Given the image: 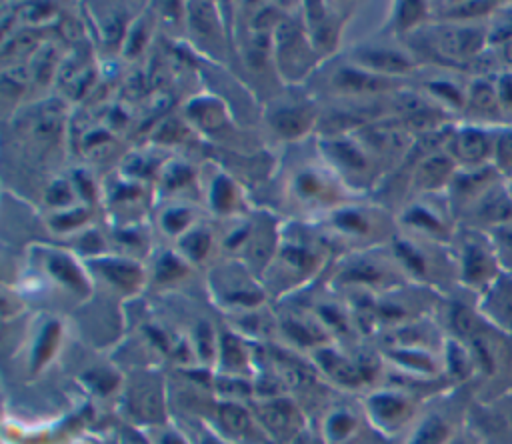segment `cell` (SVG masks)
I'll return each mask as SVG.
<instances>
[{"label":"cell","instance_id":"ffe728a7","mask_svg":"<svg viewBox=\"0 0 512 444\" xmlns=\"http://www.w3.org/2000/svg\"><path fill=\"white\" fill-rule=\"evenodd\" d=\"M354 418L346 412H338L334 414L330 420H328V432L334 440H340V438H346L352 430H354Z\"/></svg>","mask_w":512,"mask_h":444},{"label":"cell","instance_id":"8992f818","mask_svg":"<svg viewBox=\"0 0 512 444\" xmlns=\"http://www.w3.org/2000/svg\"><path fill=\"white\" fill-rule=\"evenodd\" d=\"M454 426L440 414L424 418L412 432L408 444H448L454 438Z\"/></svg>","mask_w":512,"mask_h":444},{"label":"cell","instance_id":"ba28073f","mask_svg":"<svg viewBox=\"0 0 512 444\" xmlns=\"http://www.w3.org/2000/svg\"><path fill=\"white\" fill-rule=\"evenodd\" d=\"M454 158L452 156H430L418 170L416 182L424 190H434L454 178Z\"/></svg>","mask_w":512,"mask_h":444},{"label":"cell","instance_id":"3957f363","mask_svg":"<svg viewBox=\"0 0 512 444\" xmlns=\"http://www.w3.org/2000/svg\"><path fill=\"white\" fill-rule=\"evenodd\" d=\"M476 310L494 330L512 336V274L502 272L484 292H480Z\"/></svg>","mask_w":512,"mask_h":444},{"label":"cell","instance_id":"cb8c5ba5","mask_svg":"<svg viewBox=\"0 0 512 444\" xmlns=\"http://www.w3.org/2000/svg\"><path fill=\"white\" fill-rule=\"evenodd\" d=\"M106 272L120 286H134L138 282V272L132 266H116L114 264V266L106 268Z\"/></svg>","mask_w":512,"mask_h":444},{"label":"cell","instance_id":"484cf974","mask_svg":"<svg viewBox=\"0 0 512 444\" xmlns=\"http://www.w3.org/2000/svg\"><path fill=\"white\" fill-rule=\"evenodd\" d=\"M186 246L190 248V254L194 252V256H202L204 250L208 248V238H206L204 234H194V236L186 242Z\"/></svg>","mask_w":512,"mask_h":444},{"label":"cell","instance_id":"5b68a950","mask_svg":"<svg viewBox=\"0 0 512 444\" xmlns=\"http://www.w3.org/2000/svg\"><path fill=\"white\" fill-rule=\"evenodd\" d=\"M260 418L278 438H292L300 428V416L286 400H272L262 406Z\"/></svg>","mask_w":512,"mask_h":444},{"label":"cell","instance_id":"603a6c76","mask_svg":"<svg viewBox=\"0 0 512 444\" xmlns=\"http://www.w3.org/2000/svg\"><path fill=\"white\" fill-rule=\"evenodd\" d=\"M52 272L58 274L62 280H66V282L72 284V286H80V284H82V278L78 276L76 268H74L70 262L62 260V258H54V260H52Z\"/></svg>","mask_w":512,"mask_h":444},{"label":"cell","instance_id":"9c48e42d","mask_svg":"<svg viewBox=\"0 0 512 444\" xmlns=\"http://www.w3.org/2000/svg\"><path fill=\"white\" fill-rule=\"evenodd\" d=\"M504 272L512 274V220L486 232Z\"/></svg>","mask_w":512,"mask_h":444},{"label":"cell","instance_id":"30bf717a","mask_svg":"<svg viewBox=\"0 0 512 444\" xmlns=\"http://www.w3.org/2000/svg\"><path fill=\"white\" fill-rule=\"evenodd\" d=\"M318 360L330 376H334L336 380H340L344 384H358L362 380V372L356 366H352L348 360H344L332 352H326V350L318 352Z\"/></svg>","mask_w":512,"mask_h":444},{"label":"cell","instance_id":"44dd1931","mask_svg":"<svg viewBox=\"0 0 512 444\" xmlns=\"http://www.w3.org/2000/svg\"><path fill=\"white\" fill-rule=\"evenodd\" d=\"M276 126L284 132V134H298L304 130L306 126V118H302L300 112H284L276 118Z\"/></svg>","mask_w":512,"mask_h":444},{"label":"cell","instance_id":"9a60e30c","mask_svg":"<svg viewBox=\"0 0 512 444\" xmlns=\"http://www.w3.org/2000/svg\"><path fill=\"white\" fill-rule=\"evenodd\" d=\"M132 406H134V412L142 418H156L158 416V408H160V396L158 392L146 384V386H140L134 390V396H132Z\"/></svg>","mask_w":512,"mask_h":444},{"label":"cell","instance_id":"d4e9b609","mask_svg":"<svg viewBox=\"0 0 512 444\" xmlns=\"http://www.w3.org/2000/svg\"><path fill=\"white\" fill-rule=\"evenodd\" d=\"M222 354H224V360H226L230 366H238V364H242V362H244V356H242L240 344H238L232 336H226V338H224Z\"/></svg>","mask_w":512,"mask_h":444},{"label":"cell","instance_id":"83f0119b","mask_svg":"<svg viewBox=\"0 0 512 444\" xmlns=\"http://www.w3.org/2000/svg\"><path fill=\"white\" fill-rule=\"evenodd\" d=\"M448 444H480V438L476 436V432H456L454 438Z\"/></svg>","mask_w":512,"mask_h":444},{"label":"cell","instance_id":"7c38bea8","mask_svg":"<svg viewBox=\"0 0 512 444\" xmlns=\"http://www.w3.org/2000/svg\"><path fill=\"white\" fill-rule=\"evenodd\" d=\"M488 38L490 46L494 48L512 40V2H504V6L496 12L492 24H488Z\"/></svg>","mask_w":512,"mask_h":444},{"label":"cell","instance_id":"52a82bcc","mask_svg":"<svg viewBox=\"0 0 512 444\" xmlns=\"http://www.w3.org/2000/svg\"><path fill=\"white\" fill-rule=\"evenodd\" d=\"M370 408L376 414V418L382 424H388V426L402 424L412 412L410 402L402 396H396V394H378V396H374L370 400Z\"/></svg>","mask_w":512,"mask_h":444},{"label":"cell","instance_id":"4dcf8cb0","mask_svg":"<svg viewBox=\"0 0 512 444\" xmlns=\"http://www.w3.org/2000/svg\"><path fill=\"white\" fill-rule=\"evenodd\" d=\"M504 182H506V190H508V196H510V200H512V174H510V176H506V178H504Z\"/></svg>","mask_w":512,"mask_h":444},{"label":"cell","instance_id":"f1b7e54d","mask_svg":"<svg viewBox=\"0 0 512 444\" xmlns=\"http://www.w3.org/2000/svg\"><path fill=\"white\" fill-rule=\"evenodd\" d=\"M120 444H146V440H144L142 436H138L136 432H132V430H126V432L122 434V440H120Z\"/></svg>","mask_w":512,"mask_h":444},{"label":"cell","instance_id":"d6986e66","mask_svg":"<svg viewBox=\"0 0 512 444\" xmlns=\"http://www.w3.org/2000/svg\"><path fill=\"white\" fill-rule=\"evenodd\" d=\"M56 338H58V326L56 324H52V326H48L44 332H42V336H40V340H38V344H36V366H40L50 354H52V350H54V344H56Z\"/></svg>","mask_w":512,"mask_h":444},{"label":"cell","instance_id":"6da1fadb","mask_svg":"<svg viewBox=\"0 0 512 444\" xmlns=\"http://www.w3.org/2000/svg\"><path fill=\"white\" fill-rule=\"evenodd\" d=\"M460 280L476 294L484 292L504 270L486 232L470 228L460 246Z\"/></svg>","mask_w":512,"mask_h":444},{"label":"cell","instance_id":"5bb4252c","mask_svg":"<svg viewBox=\"0 0 512 444\" xmlns=\"http://www.w3.org/2000/svg\"><path fill=\"white\" fill-rule=\"evenodd\" d=\"M494 166L504 174V178L512 174V124L498 130Z\"/></svg>","mask_w":512,"mask_h":444},{"label":"cell","instance_id":"8fae6325","mask_svg":"<svg viewBox=\"0 0 512 444\" xmlns=\"http://www.w3.org/2000/svg\"><path fill=\"white\" fill-rule=\"evenodd\" d=\"M220 422L234 436L252 434V422H250L248 412L236 404H224L220 408Z\"/></svg>","mask_w":512,"mask_h":444},{"label":"cell","instance_id":"4316f807","mask_svg":"<svg viewBox=\"0 0 512 444\" xmlns=\"http://www.w3.org/2000/svg\"><path fill=\"white\" fill-rule=\"evenodd\" d=\"M336 150H338V156L344 158L348 164H352V166H362V158H360V154H358L354 148L340 144V146H336Z\"/></svg>","mask_w":512,"mask_h":444},{"label":"cell","instance_id":"4fadbf2b","mask_svg":"<svg viewBox=\"0 0 512 444\" xmlns=\"http://www.w3.org/2000/svg\"><path fill=\"white\" fill-rule=\"evenodd\" d=\"M336 84L346 88V90H356V92H376L380 88H386V82L376 78V76H368V74H360V72H352V70H344L336 76Z\"/></svg>","mask_w":512,"mask_h":444},{"label":"cell","instance_id":"7a4b0ae2","mask_svg":"<svg viewBox=\"0 0 512 444\" xmlns=\"http://www.w3.org/2000/svg\"><path fill=\"white\" fill-rule=\"evenodd\" d=\"M500 128L482 124H468L460 128L452 138V158L462 162L466 168L494 164L496 138Z\"/></svg>","mask_w":512,"mask_h":444},{"label":"cell","instance_id":"e0dca14e","mask_svg":"<svg viewBox=\"0 0 512 444\" xmlns=\"http://www.w3.org/2000/svg\"><path fill=\"white\" fill-rule=\"evenodd\" d=\"M394 358L400 360L404 366H410L412 370H418L422 374H434L436 372V362L430 354L422 352L420 348H408L394 352Z\"/></svg>","mask_w":512,"mask_h":444},{"label":"cell","instance_id":"7402d4cb","mask_svg":"<svg viewBox=\"0 0 512 444\" xmlns=\"http://www.w3.org/2000/svg\"><path fill=\"white\" fill-rule=\"evenodd\" d=\"M408 220H410L412 224H416V226H422V228H426V230L442 232V222H440V220H438L434 214H430L428 210L416 208V210H412V212H410Z\"/></svg>","mask_w":512,"mask_h":444},{"label":"cell","instance_id":"f546056e","mask_svg":"<svg viewBox=\"0 0 512 444\" xmlns=\"http://www.w3.org/2000/svg\"><path fill=\"white\" fill-rule=\"evenodd\" d=\"M162 444H186V442L180 436H176V434H166L162 438Z\"/></svg>","mask_w":512,"mask_h":444},{"label":"cell","instance_id":"277c9868","mask_svg":"<svg viewBox=\"0 0 512 444\" xmlns=\"http://www.w3.org/2000/svg\"><path fill=\"white\" fill-rule=\"evenodd\" d=\"M466 108L472 112L474 124L494 128L506 126L492 74H482L470 82L466 92Z\"/></svg>","mask_w":512,"mask_h":444},{"label":"cell","instance_id":"ac0fdd59","mask_svg":"<svg viewBox=\"0 0 512 444\" xmlns=\"http://www.w3.org/2000/svg\"><path fill=\"white\" fill-rule=\"evenodd\" d=\"M366 62L384 70H404L408 66V62L402 56L392 52H368Z\"/></svg>","mask_w":512,"mask_h":444},{"label":"cell","instance_id":"2e32d148","mask_svg":"<svg viewBox=\"0 0 512 444\" xmlns=\"http://www.w3.org/2000/svg\"><path fill=\"white\" fill-rule=\"evenodd\" d=\"M500 110L506 126L512 124V70H500L494 74Z\"/></svg>","mask_w":512,"mask_h":444}]
</instances>
